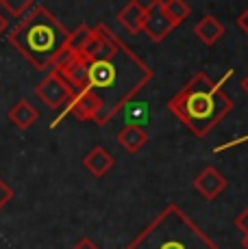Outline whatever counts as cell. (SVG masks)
Returning a JSON list of instances; mask_svg holds the SVG:
<instances>
[{"label":"cell","mask_w":248,"mask_h":249,"mask_svg":"<svg viewBox=\"0 0 248 249\" xmlns=\"http://www.w3.org/2000/svg\"><path fill=\"white\" fill-rule=\"evenodd\" d=\"M164 11L174 26L181 22H185L189 16H192V7H189L187 2H183V0H168V2H164Z\"/></svg>","instance_id":"obj_15"},{"label":"cell","mask_w":248,"mask_h":249,"mask_svg":"<svg viewBox=\"0 0 248 249\" xmlns=\"http://www.w3.org/2000/svg\"><path fill=\"white\" fill-rule=\"evenodd\" d=\"M224 33H227L224 24L213 16L200 18V20L196 22V26H194V35H196L205 46H213L216 41H220L224 37Z\"/></svg>","instance_id":"obj_10"},{"label":"cell","mask_w":248,"mask_h":249,"mask_svg":"<svg viewBox=\"0 0 248 249\" xmlns=\"http://www.w3.org/2000/svg\"><path fill=\"white\" fill-rule=\"evenodd\" d=\"M124 249H220L176 204H168Z\"/></svg>","instance_id":"obj_4"},{"label":"cell","mask_w":248,"mask_h":249,"mask_svg":"<svg viewBox=\"0 0 248 249\" xmlns=\"http://www.w3.org/2000/svg\"><path fill=\"white\" fill-rule=\"evenodd\" d=\"M72 249H100L96 243L92 241V238H87V236H83V238H79V241L74 243V247Z\"/></svg>","instance_id":"obj_19"},{"label":"cell","mask_w":248,"mask_h":249,"mask_svg":"<svg viewBox=\"0 0 248 249\" xmlns=\"http://www.w3.org/2000/svg\"><path fill=\"white\" fill-rule=\"evenodd\" d=\"M231 108L233 100L222 91V85L213 83L205 71L194 74L168 100V111L200 139L207 137Z\"/></svg>","instance_id":"obj_2"},{"label":"cell","mask_w":248,"mask_h":249,"mask_svg":"<svg viewBox=\"0 0 248 249\" xmlns=\"http://www.w3.org/2000/svg\"><path fill=\"white\" fill-rule=\"evenodd\" d=\"M0 7L13 18H24V13L31 11L35 2H31V0H18V2L16 0H0Z\"/></svg>","instance_id":"obj_16"},{"label":"cell","mask_w":248,"mask_h":249,"mask_svg":"<svg viewBox=\"0 0 248 249\" xmlns=\"http://www.w3.org/2000/svg\"><path fill=\"white\" fill-rule=\"evenodd\" d=\"M83 165H85V169H87L92 176H96V178H103V176L107 174L109 169H113V165H116V159H113V156L109 154L104 147L96 145L83 159Z\"/></svg>","instance_id":"obj_12"},{"label":"cell","mask_w":248,"mask_h":249,"mask_svg":"<svg viewBox=\"0 0 248 249\" xmlns=\"http://www.w3.org/2000/svg\"><path fill=\"white\" fill-rule=\"evenodd\" d=\"M242 245H244V249H248V234H246L244 238H242Z\"/></svg>","instance_id":"obj_23"},{"label":"cell","mask_w":248,"mask_h":249,"mask_svg":"<svg viewBox=\"0 0 248 249\" xmlns=\"http://www.w3.org/2000/svg\"><path fill=\"white\" fill-rule=\"evenodd\" d=\"M172 31H174V24L168 20V16H165L164 2H161V0H152V2L146 4L142 33L148 35L152 41H164Z\"/></svg>","instance_id":"obj_6"},{"label":"cell","mask_w":248,"mask_h":249,"mask_svg":"<svg viewBox=\"0 0 248 249\" xmlns=\"http://www.w3.org/2000/svg\"><path fill=\"white\" fill-rule=\"evenodd\" d=\"M144 11H146V4L137 2V0H131V2H126L120 11H118V22H120V26L126 33L137 35V33H142Z\"/></svg>","instance_id":"obj_9"},{"label":"cell","mask_w":248,"mask_h":249,"mask_svg":"<svg viewBox=\"0 0 248 249\" xmlns=\"http://www.w3.org/2000/svg\"><path fill=\"white\" fill-rule=\"evenodd\" d=\"M11 197H13V191L9 189V186L4 184L2 180H0V210L4 208V204H7V202H9V199H11Z\"/></svg>","instance_id":"obj_18"},{"label":"cell","mask_w":248,"mask_h":249,"mask_svg":"<svg viewBox=\"0 0 248 249\" xmlns=\"http://www.w3.org/2000/svg\"><path fill=\"white\" fill-rule=\"evenodd\" d=\"M89 39H92V28L87 26V24H79V26L74 28V31H70L68 35V41H65V48H68L70 52H74V54H83L85 46L89 44Z\"/></svg>","instance_id":"obj_14"},{"label":"cell","mask_w":248,"mask_h":249,"mask_svg":"<svg viewBox=\"0 0 248 249\" xmlns=\"http://www.w3.org/2000/svg\"><path fill=\"white\" fill-rule=\"evenodd\" d=\"M37 119H40V113H37V108L33 107L28 100H20L18 104H13V107L9 108V122L16 128H20V130L31 128Z\"/></svg>","instance_id":"obj_13"},{"label":"cell","mask_w":248,"mask_h":249,"mask_svg":"<svg viewBox=\"0 0 248 249\" xmlns=\"http://www.w3.org/2000/svg\"><path fill=\"white\" fill-rule=\"evenodd\" d=\"M148 141V132L144 126L137 124H126L120 132H118V143L128 152V154H137Z\"/></svg>","instance_id":"obj_11"},{"label":"cell","mask_w":248,"mask_h":249,"mask_svg":"<svg viewBox=\"0 0 248 249\" xmlns=\"http://www.w3.org/2000/svg\"><path fill=\"white\" fill-rule=\"evenodd\" d=\"M235 226L240 228V232L246 236V234H248V208H244V210H242V213L235 217Z\"/></svg>","instance_id":"obj_17"},{"label":"cell","mask_w":248,"mask_h":249,"mask_svg":"<svg viewBox=\"0 0 248 249\" xmlns=\"http://www.w3.org/2000/svg\"><path fill=\"white\" fill-rule=\"evenodd\" d=\"M242 89H244V93L248 95V74H246V78L242 80Z\"/></svg>","instance_id":"obj_22"},{"label":"cell","mask_w":248,"mask_h":249,"mask_svg":"<svg viewBox=\"0 0 248 249\" xmlns=\"http://www.w3.org/2000/svg\"><path fill=\"white\" fill-rule=\"evenodd\" d=\"M7 28H9L7 16H4V13H0V35H4V33H7Z\"/></svg>","instance_id":"obj_21"},{"label":"cell","mask_w":248,"mask_h":249,"mask_svg":"<svg viewBox=\"0 0 248 249\" xmlns=\"http://www.w3.org/2000/svg\"><path fill=\"white\" fill-rule=\"evenodd\" d=\"M70 31L44 4H35L9 35V44L16 48L35 70H48L57 54L65 48Z\"/></svg>","instance_id":"obj_3"},{"label":"cell","mask_w":248,"mask_h":249,"mask_svg":"<svg viewBox=\"0 0 248 249\" xmlns=\"http://www.w3.org/2000/svg\"><path fill=\"white\" fill-rule=\"evenodd\" d=\"M237 26L248 35V9H244V11L240 13V18H237Z\"/></svg>","instance_id":"obj_20"},{"label":"cell","mask_w":248,"mask_h":249,"mask_svg":"<svg viewBox=\"0 0 248 249\" xmlns=\"http://www.w3.org/2000/svg\"><path fill=\"white\" fill-rule=\"evenodd\" d=\"M227 178L220 174V171L216 169V167H205V169H200L196 174V178H194V191H198L200 195H203L205 199H216L218 195L224 193V189H227Z\"/></svg>","instance_id":"obj_7"},{"label":"cell","mask_w":248,"mask_h":249,"mask_svg":"<svg viewBox=\"0 0 248 249\" xmlns=\"http://www.w3.org/2000/svg\"><path fill=\"white\" fill-rule=\"evenodd\" d=\"M57 74L68 83V87L72 89L74 95H76L85 89V85H87V61H85L83 56H74L68 65L57 70Z\"/></svg>","instance_id":"obj_8"},{"label":"cell","mask_w":248,"mask_h":249,"mask_svg":"<svg viewBox=\"0 0 248 249\" xmlns=\"http://www.w3.org/2000/svg\"><path fill=\"white\" fill-rule=\"evenodd\" d=\"M81 56L87 61V85L83 91L96 95L103 107L100 126H107L155 76L148 65L104 24L92 28V39Z\"/></svg>","instance_id":"obj_1"},{"label":"cell","mask_w":248,"mask_h":249,"mask_svg":"<svg viewBox=\"0 0 248 249\" xmlns=\"http://www.w3.org/2000/svg\"><path fill=\"white\" fill-rule=\"evenodd\" d=\"M35 95L48 108L57 111V108L65 107V104H68L70 100L74 98V91L68 87V83H65V80L61 78L59 74H57V71L50 70V74L46 76V78L35 87Z\"/></svg>","instance_id":"obj_5"}]
</instances>
